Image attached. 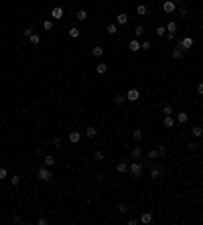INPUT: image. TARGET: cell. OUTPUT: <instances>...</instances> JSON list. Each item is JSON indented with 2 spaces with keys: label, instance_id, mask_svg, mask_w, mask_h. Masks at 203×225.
Returning <instances> with one entry per match:
<instances>
[{
  "label": "cell",
  "instance_id": "1",
  "mask_svg": "<svg viewBox=\"0 0 203 225\" xmlns=\"http://www.w3.org/2000/svg\"><path fill=\"white\" fill-rule=\"evenodd\" d=\"M37 177H39V180H43V182H51L53 180V172L49 170V166H41V169L37 170Z\"/></svg>",
  "mask_w": 203,
  "mask_h": 225
},
{
  "label": "cell",
  "instance_id": "2",
  "mask_svg": "<svg viewBox=\"0 0 203 225\" xmlns=\"http://www.w3.org/2000/svg\"><path fill=\"white\" fill-rule=\"evenodd\" d=\"M128 170L132 172V177H134V179H140V177H142V164H140L138 160H134V162H130V166H128Z\"/></svg>",
  "mask_w": 203,
  "mask_h": 225
},
{
  "label": "cell",
  "instance_id": "3",
  "mask_svg": "<svg viewBox=\"0 0 203 225\" xmlns=\"http://www.w3.org/2000/svg\"><path fill=\"white\" fill-rule=\"evenodd\" d=\"M136 100H140V91L136 89V87L126 91V101H136Z\"/></svg>",
  "mask_w": 203,
  "mask_h": 225
},
{
  "label": "cell",
  "instance_id": "4",
  "mask_svg": "<svg viewBox=\"0 0 203 225\" xmlns=\"http://www.w3.org/2000/svg\"><path fill=\"white\" fill-rule=\"evenodd\" d=\"M175 8H177V2H175V0H165V2H163V10L167 12V14L175 12Z\"/></svg>",
  "mask_w": 203,
  "mask_h": 225
},
{
  "label": "cell",
  "instance_id": "5",
  "mask_svg": "<svg viewBox=\"0 0 203 225\" xmlns=\"http://www.w3.org/2000/svg\"><path fill=\"white\" fill-rule=\"evenodd\" d=\"M179 47L183 49V51H185V49H191V47H193V39H191V37H185V39H181Z\"/></svg>",
  "mask_w": 203,
  "mask_h": 225
},
{
  "label": "cell",
  "instance_id": "6",
  "mask_svg": "<svg viewBox=\"0 0 203 225\" xmlns=\"http://www.w3.org/2000/svg\"><path fill=\"white\" fill-rule=\"evenodd\" d=\"M130 156H132V160H140V156H142V148L134 146L132 148V152H130Z\"/></svg>",
  "mask_w": 203,
  "mask_h": 225
},
{
  "label": "cell",
  "instance_id": "7",
  "mask_svg": "<svg viewBox=\"0 0 203 225\" xmlns=\"http://www.w3.org/2000/svg\"><path fill=\"white\" fill-rule=\"evenodd\" d=\"M175 31H177V23H169L167 24V37H169V39L175 37Z\"/></svg>",
  "mask_w": 203,
  "mask_h": 225
},
{
  "label": "cell",
  "instance_id": "8",
  "mask_svg": "<svg viewBox=\"0 0 203 225\" xmlns=\"http://www.w3.org/2000/svg\"><path fill=\"white\" fill-rule=\"evenodd\" d=\"M79 140H81V134H79L77 130H73V132H69V142H73V144H77Z\"/></svg>",
  "mask_w": 203,
  "mask_h": 225
},
{
  "label": "cell",
  "instance_id": "9",
  "mask_svg": "<svg viewBox=\"0 0 203 225\" xmlns=\"http://www.w3.org/2000/svg\"><path fill=\"white\" fill-rule=\"evenodd\" d=\"M124 101H126V93H116V95H114V103H116V106H122Z\"/></svg>",
  "mask_w": 203,
  "mask_h": 225
},
{
  "label": "cell",
  "instance_id": "10",
  "mask_svg": "<svg viewBox=\"0 0 203 225\" xmlns=\"http://www.w3.org/2000/svg\"><path fill=\"white\" fill-rule=\"evenodd\" d=\"M128 166H130L128 162H118V166H116V170H118L120 174H124V172H128Z\"/></svg>",
  "mask_w": 203,
  "mask_h": 225
},
{
  "label": "cell",
  "instance_id": "11",
  "mask_svg": "<svg viewBox=\"0 0 203 225\" xmlns=\"http://www.w3.org/2000/svg\"><path fill=\"white\" fill-rule=\"evenodd\" d=\"M51 14H53V18H63V8L61 6H55Z\"/></svg>",
  "mask_w": 203,
  "mask_h": 225
},
{
  "label": "cell",
  "instance_id": "12",
  "mask_svg": "<svg viewBox=\"0 0 203 225\" xmlns=\"http://www.w3.org/2000/svg\"><path fill=\"white\" fill-rule=\"evenodd\" d=\"M160 177H163V169H152L150 170V179H160Z\"/></svg>",
  "mask_w": 203,
  "mask_h": 225
},
{
  "label": "cell",
  "instance_id": "13",
  "mask_svg": "<svg viewBox=\"0 0 203 225\" xmlns=\"http://www.w3.org/2000/svg\"><path fill=\"white\" fill-rule=\"evenodd\" d=\"M85 136H88V138H96V136H98V130H96L93 126H90V128H85Z\"/></svg>",
  "mask_w": 203,
  "mask_h": 225
},
{
  "label": "cell",
  "instance_id": "14",
  "mask_svg": "<svg viewBox=\"0 0 203 225\" xmlns=\"http://www.w3.org/2000/svg\"><path fill=\"white\" fill-rule=\"evenodd\" d=\"M140 221H142L144 225L152 223V213H142V217H140Z\"/></svg>",
  "mask_w": 203,
  "mask_h": 225
},
{
  "label": "cell",
  "instance_id": "15",
  "mask_svg": "<svg viewBox=\"0 0 203 225\" xmlns=\"http://www.w3.org/2000/svg\"><path fill=\"white\" fill-rule=\"evenodd\" d=\"M79 34H81V31H79L77 26H71V29H69V37H71V39H77Z\"/></svg>",
  "mask_w": 203,
  "mask_h": 225
},
{
  "label": "cell",
  "instance_id": "16",
  "mask_svg": "<svg viewBox=\"0 0 203 225\" xmlns=\"http://www.w3.org/2000/svg\"><path fill=\"white\" fill-rule=\"evenodd\" d=\"M173 124H175V120H173L171 116H165V118H163V126H165V128H171Z\"/></svg>",
  "mask_w": 203,
  "mask_h": 225
},
{
  "label": "cell",
  "instance_id": "17",
  "mask_svg": "<svg viewBox=\"0 0 203 225\" xmlns=\"http://www.w3.org/2000/svg\"><path fill=\"white\" fill-rule=\"evenodd\" d=\"M128 47H130V51H134V53H136V51H140V49H142V47H140V43H138V41H134V39L130 41V45H128Z\"/></svg>",
  "mask_w": 203,
  "mask_h": 225
},
{
  "label": "cell",
  "instance_id": "18",
  "mask_svg": "<svg viewBox=\"0 0 203 225\" xmlns=\"http://www.w3.org/2000/svg\"><path fill=\"white\" fill-rule=\"evenodd\" d=\"M96 71H98L100 75H104V73L108 71V65H106V63H98V65H96Z\"/></svg>",
  "mask_w": 203,
  "mask_h": 225
},
{
  "label": "cell",
  "instance_id": "19",
  "mask_svg": "<svg viewBox=\"0 0 203 225\" xmlns=\"http://www.w3.org/2000/svg\"><path fill=\"white\" fill-rule=\"evenodd\" d=\"M187 120H189V116H187V114H185V112L177 114V122H179V124H185Z\"/></svg>",
  "mask_w": 203,
  "mask_h": 225
},
{
  "label": "cell",
  "instance_id": "20",
  "mask_svg": "<svg viewBox=\"0 0 203 225\" xmlns=\"http://www.w3.org/2000/svg\"><path fill=\"white\" fill-rule=\"evenodd\" d=\"M43 164H45V166H53V164H55V158L49 154V156H45V158H43Z\"/></svg>",
  "mask_w": 203,
  "mask_h": 225
},
{
  "label": "cell",
  "instance_id": "21",
  "mask_svg": "<svg viewBox=\"0 0 203 225\" xmlns=\"http://www.w3.org/2000/svg\"><path fill=\"white\" fill-rule=\"evenodd\" d=\"M106 31H108V33H110V34H116V33H118V24L110 23V24H108V26H106Z\"/></svg>",
  "mask_w": 203,
  "mask_h": 225
},
{
  "label": "cell",
  "instance_id": "22",
  "mask_svg": "<svg viewBox=\"0 0 203 225\" xmlns=\"http://www.w3.org/2000/svg\"><path fill=\"white\" fill-rule=\"evenodd\" d=\"M118 24H128V14H126V12L118 14Z\"/></svg>",
  "mask_w": 203,
  "mask_h": 225
},
{
  "label": "cell",
  "instance_id": "23",
  "mask_svg": "<svg viewBox=\"0 0 203 225\" xmlns=\"http://www.w3.org/2000/svg\"><path fill=\"white\" fill-rule=\"evenodd\" d=\"M157 152H158V156H165V154H167V144H158Z\"/></svg>",
  "mask_w": 203,
  "mask_h": 225
},
{
  "label": "cell",
  "instance_id": "24",
  "mask_svg": "<svg viewBox=\"0 0 203 225\" xmlns=\"http://www.w3.org/2000/svg\"><path fill=\"white\" fill-rule=\"evenodd\" d=\"M128 209H130V207H128L126 203H118V213H128Z\"/></svg>",
  "mask_w": 203,
  "mask_h": 225
},
{
  "label": "cell",
  "instance_id": "25",
  "mask_svg": "<svg viewBox=\"0 0 203 225\" xmlns=\"http://www.w3.org/2000/svg\"><path fill=\"white\" fill-rule=\"evenodd\" d=\"M29 41H31V43H33V45H39V43H41V37H39V34H31V37H29Z\"/></svg>",
  "mask_w": 203,
  "mask_h": 225
},
{
  "label": "cell",
  "instance_id": "26",
  "mask_svg": "<svg viewBox=\"0 0 203 225\" xmlns=\"http://www.w3.org/2000/svg\"><path fill=\"white\" fill-rule=\"evenodd\" d=\"M75 18H77V21H81V23H83V21L88 18V12H85V10H79L77 14H75Z\"/></svg>",
  "mask_w": 203,
  "mask_h": 225
},
{
  "label": "cell",
  "instance_id": "27",
  "mask_svg": "<svg viewBox=\"0 0 203 225\" xmlns=\"http://www.w3.org/2000/svg\"><path fill=\"white\" fill-rule=\"evenodd\" d=\"M146 156H148V160H154V158L158 156V152H157V148H152V150H148L146 152Z\"/></svg>",
  "mask_w": 203,
  "mask_h": 225
},
{
  "label": "cell",
  "instance_id": "28",
  "mask_svg": "<svg viewBox=\"0 0 203 225\" xmlns=\"http://www.w3.org/2000/svg\"><path fill=\"white\" fill-rule=\"evenodd\" d=\"M154 33H157V37H165V34H167V29L160 24V26H157V31H154Z\"/></svg>",
  "mask_w": 203,
  "mask_h": 225
},
{
  "label": "cell",
  "instance_id": "29",
  "mask_svg": "<svg viewBox=\"0 0 203 225\" xmlns=\"http://www.w3.org/2000/svg\"><path fill=\"white\" fill-rule=\"evenodd\" d=\"M132 140H136V142L142 140V130H134V132H132Z\"/></svg>",
  "mask_w": 203,
  "mask_h": 225
},
{
  "label": "cell",
  "instance_id": "30",
  "mask_svg": "<svg viewBox=\"0 0 203 225\" xmlns=\"http://www.w3.org/2000/svg\"><path fill=\"white\" fill-rule=\"evenodd\" d=\"M173 57H175V59H181V57H183V49H181V47L173 49Z\"/></svg>",
  "mask_w": 203,
  "mask_h": 225
},
{
  "label": "cell",
  "instance_id": "31",
  "mask_svg": "<svg viewBox=\"0 0 203 225\" xmlns=\"http://www.w3.org/2000/svg\"><path fill=\"white\" fill-rule=\"evenodd\" d=\"M91 53H93V57H102V55H104V49H102V47H93Z\"/></svg>",
  "mask_w": 203,
  "mask_h": 225
},
{
  "label": "cell",
  "instance_id": "32",
  "mask_svg": "<svg viewBox=\"0 0 203 225\" xmlns=\"http://www.w3.org/2000/svg\"><path fill=\"white\" fill-rule=\"evenodd\" d=\"M136 12H138V14H140V16H144V14H146V6H144V4H140V6H138V8H136Z\"/></svg>",
  "mask_w": 203,
  "mask_h": 225
},
{
  "label": "cell",
  "instance_id": "33",
  "mask_svg": "<svg viewBox=\"0 0 203 225\" xmlns=\"http://www.w3.org/2000/svg\"><path fill=\"white\" fill-rule=\"evenodd\" d=\"M193 136H195V138H199V136H203V130L199 128V126H195V128H193Z\"/></svg>",
  "mask_w": 203,
  "mask_h": 225
},
{
  "label": "cell",
  "instance_id": "34",
  "mask_svg": "<svg viewBox=\"0 0 203 225\" xmlns=\"http://www.w3.org/2000/svg\"><path fill=\"white\" fill-rule=\"evenodd\" d=\"M10 182H12V187H16V185L21 182V177H18V174H12V177H10Z\"/></svg>",
  "mask_w": 203,
  "mask_h": 225
},
{
  "label": "cell",
  "instance_id": "35",
  "mask_svg": "<svg viewBox=\"0 0 203 225\" xmlns=\"http://www.w3.org/2000/svg\"><path fill=\"white\" fill-rule=\"evenodd\" d=\"M179 14L183 16V18H189V10L185 8V6H181V10H179Z\"/></svg>",
  "mask_w": 203,
  "mask_h": 225
},
{
  "label": "cell",
  "instance_id": "36",
  "mask_svg": "<svg viewBox=\"0 0 203 225\" xmlns=\"http://www.w3.org/2000/svg\"><path fill=\"white\" fill-rule=\"evenodd\" d=\"M134 34L142 37V34H144V26H142V24H138V26H136V31H134Z\"/></svg>",
  "mask_w": 203,
  "mask_h": 225
},
{
  "label": "cell",
  "instance_id": "37",
  "mask_svg": "<svg viewBox=\"0 0 203 225\" xmlns=\"http://www.w3.org/2000/svg\"><path fill=\"white\" fill-rule=\"evenodd\" d=\"M163 114H165V116H171V114H173V106H165V108H163Z\"/></svg>",
  "mask_w": 203,
  "mask_h": 225
},
{
  "label": "cell",
  "instance_id": "38",
  "mask_svg": "<svg viewBox=\"0 0 203 225\" xmlns=\"http://www.w3.org/2000/svg\"><path fill=\"white\" fill-rule=\"evenodd\" d=\"M43 29H45V31H51V29H53V23H51V21H45V23H43Z\"/></svg>",
  "mask_w": 203,
  "mask_h": 225
},
{
  "label": "cell",
  "instance_id": "39",
  "mask_svg": "<svg viewBox=\"0 0 203 225\" xmlns=\"http://www.w3.org/2000/svg\"><path fill=\"white\" fill-rule=\"evenodd\" d=\"M93 158H96L98 162H100V160H104V152H102V150H98V152L93 154Z\"/></svg>",
  "mask_w": 203,
  "mask_h": 225
},
{
  "label": "cell",
  "instance_id": "40",
  "mask_svg": "<svg viewBox=\"0 0 203 225\" xmlns=\"http://www.w3.org/2000/svg\"><path fill=\"white\" fill-rule=\"evenodd\" d=\"M6 177H8V170L4 166H0V179H6Z\"/></svg>",
  "mask_w": 203,
  "mask_h": 225
},
{
  "label": "cell",
  "instance_id": "41",
  "mask_svg": "<svg viewBox=\"0 0 203 225\" xmlns=\"http://www.w3.org/2000/svg\"><path fill=\"white\" fill-rule=\"evenodd\" d=\"M23 34H24V37H26V39H29V37L33 34V29H31V26H26V29H24V31H23Z\"/></svg>",
  "mask_w": 203,
  "mask_h": 225
},
{
  "label": "cell",
  "instance_id": "42",
  "mask_svg": "<svg viewBox=\"0 0 203 225\" xmlns=\"http://www.w3.org/2000/svg\"><path fill=\"white\" fill-rule=\"evenodd\" d=\"M37 223H39V225H47V223H49V219H45V217H41V219H39Z\"/></svg>",
  "mask_w": 203,
  "mask_h": 225
},
{
  "label": "cell",
  "instance_id": "43",
  "mask_svg": "<svg viewBox=\"0 0 203 225\" xmlns=\"http://www.w3.org/2000/svg\"><path fill=\"white\" fill-rule=\"evenodd\" d=\"M187 148H189V150H195V148H197V142H189Z\"/></svg>",
  "mask_w": 203,
  "mask_h": 225
},
{
  "label": "cell",
  "instance_id": "44",
  "mask_svg": "<svg viewBox=\"0 0 203 225\" xmlns=\"http://www.w3.org/2000/svg\"><path fill=\"white\" fill-rule=\"evenodd\" d=\"M53 144H55V146H61V138H59V136L53 138Z\"/></svg>",
  "mask_w": 203,
  "mask_h": 225
},
{
  "label": "cell",
  "instance_id": "45",
  "mask_svg": "<svg viewBox=\"0 0 203 225\" xmlns=\"http://www.w3.org/2000/svg\"><path fill=\"white\" fill-rule=\"evenodd\" d=\"M197 93H199V95H203V83H199V85H197Z\"/></svg>",
  "mask_w": 203,
  "mask_h": 225
}]
</instances>
